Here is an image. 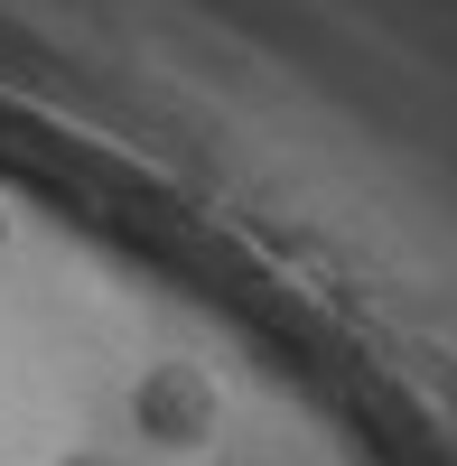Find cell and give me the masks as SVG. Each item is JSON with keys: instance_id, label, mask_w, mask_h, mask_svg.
<instances>
[{"instance_id": "1", "label": "cell", "mask_w": 457, "mask_h": 466, "mask_svg": "<svg viewBox=\"0 0 457 466\" xmlns=\"http://www.w3.org/2000/svg\"><path fill=\"white\" fill-rule=\"evenodd\" d=\"M131 430L149 439V448H215V430H224V392H215V373L206 364H149L140 382H131Z\"/></svg>"}, {"instance_id": "2", "label": "cell", "mask_w": 457, "mask_h": 466, "mask_svg": "<svg viewBox=\"0 0 457 466\" xmlns=\"http://www.w3.org/2000/svg\"><path fill=\"white\" fill-rule=\"evenodd\" d=\"M56 466H122L112 448H75V457H56Z\"/></svg>"}, {"instance_id": "3", "label": "cell", "mask_w": 457, "mask_h": 466, "mask_svg": "<svg viewBox=\"0 0 457 466\" xmlns=\"http://www.w3.org/2000/svg\"><path fill=\"white\" fill-rule=\"evenodd\" d=\"M215 466H271V457H215Z\"/></svg>"}]
</instances>
